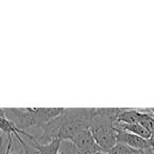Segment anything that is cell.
I'll use <instances>...</instances> for the list:
<instances>
[{"mask_svg": "<svg viewBox=\"0 0 154 154\" xmlns=\"http://www.w3.org/2000/svg\"><path fill=\"white\" fill-rule=\"evenodd\" d=\"M96 108H71L52 119L42 128L40 136L36 137L40 143H49L58 139L69 141L77 133L91 128Z\"/></svg>", "mask_w": 154, "mask_h": 154, "instance_id": "obj_1", "label": "cell"}, {"mask_svg": "<svg viewBox=\"0 0 154 154\" xmlns=\"http://www.w3.org/2000/svg\"><path fill=\"white\" fill-rule=\"evenodd\" d=\"M115 127L117 129H122V130H124V131H127V132H130V133H132V134L137 135V136L143 137V138L147 139V140L151 137V135H152V133L140 124L129 125V124L117 122V124L115 125Z\"/></svg>", "mask_w": 154, "mask_h": 154, "instance_id": "obj_8", "label": "cell"}, {"mask_svg": "<svg viewBox=\"0 0 154 154\" xmlns=\"http://www.w3.org/2000/svg\"><path fill=\"white\" fill-rule=\"evenodd\" d=\"M110 154H143V151H139V150L133 149V148L129 147L124 143H117L112 150L109 152Z\"/></svg>", "mask_w": 154, "mask_h": 154, "instance_id": "obj_9", "label": "cell"}, {"mask_svg": "<svg viewBox=\"0 0 154 154\" xmlns=\"http://www.w3.org/2000/svg\"><path fill=\"white\" fill-rule=\"evenodd\" d=\"M69 141L72 143L77 149H79L85 154H95L96 152L101 151L95 141L90 129L77 133Z\"/></svg>", "mask_w": 154, "mask_h": 154, "instance_id": "obj_4", "label": "cell"}, {"mask_svg": "<svg viewBox=\"0 0 154 154\" xmlns=\"http://www.w3.org/2000/svg\"><path fill=\"white\" fill-rule=\"evenodd\" d=\"M8 148V143H5V135L0 136V154H5Z\"/></svg>", "mask_w": 154, "mask_h": 154, "instance_id": "obj_10", "label": "cell"}, {"mask_svg": "<svg viewBox=\"0 0 154 154\" xmlns=\"http://www.w3.org/2000/svg\"><path fill=\"white\" fill-rule=\"evenodd\" d=\"M0 117H7V113H5V108H0Z\"/></svg>", "mask_w": 154, "mask_h": 154, "instance_id": "obj_11", "label": "cell"}, {"mask_svg": "<svg viewBox=\"0 0 154 154\" xmlns=\"http://www.w3.org/2000/svg\"><path fill=\"white\" fill-rule=\"evenodd\" d=\"M116 124L117 122L106 116L99 108H96L90 130L101 151L109 153L112 148L117 143L115 128Z\"/></svg>", "mask_w": 154, "mask_h": 154, "instance_id": "obj_3", "label": "cell"}, {"mask_svg": "<svg viewBox=\"0 0 154 154\" xmlns=\"http://www.w3.org/2000/svg\"><path fill=\"white\" fill-rule=\"evenodd\" d=\"M11 154H18L17 152H11Z\"/></svg>", "mask_w": 154, "mask_h": 154, "instance_id": "obj_13", "label": "cell"}, {"mask_svg": "<svg viewBox=\"0 0 154 154\" xmlns=\"http://www.w3.org/2000/svg\"><path fill=\"white\" fill-rule=\"evenodd\" d=\"M116 139H117V143H124V145H127L129 147L133 148V149L139 150V151H145V150L150 148L147 139L143 138L140 136H137L135 134H132L130 132L124 131L122 129L116 128Z\"/></svg>", "mask_w": 154, "mask_h": 154, "instance_id": "obj_5", "label": "cell"}, {"mask_svg": "<svg viewBox=\"0 0 154 154\" xmlns=\"http://www.w3.org/2000/svg\"><path fill=\"white\" fill-rule=\"evenodd\" d=\"M0 130L2 131L5 134H7L8 136H9V135H13V136H15L16 138L18 139V141L22 145V147L24 148L26 154H30L29 153V150H28V147H26V143H24V140L21 138V135L26 136L29 140H31V139L34 138L35 137L34 135L30 134V133H28L26 131L18 129L17 127H16L15 125L11 122V120L8 119V117H0Z\"/></svg>", "mask_w": 154, "mask_h": 154, "instance_id": "obj_6", "label": "cell"}, {"mask_svg": "<svg viewBox=\"0 0 154 154\" xmlns=\"http://www.w3.org/2000/svg\"><path fill=\"white\" fill-rule=\"evenodd\" d=\"M57 154H62V153H61V152H60V151H59V153H57Z\"/></svg>", "mask_w": 154, "mask_h": 154, "instance_id": "obj_14", "label": "cell"}, {"mask_svg": "<svg viewBox=\"0 0 154 154\" xmlns=\"http://www.w3.org/2000/svg\"><path fill=\"white\" fill-rule=\"evenodd\" d=\"M95 154H110V153H108V152H103V151H99V152H96Z\"/></svg>", "mask_w": 154, "mask_h": 154, "instance_id": "obj_12", "label": "cell"}, {"mask_svg": "<svg viewBox=\"0 0 154 154\" xmlns=\"http://www.w3.org/2000/svg\"><path fill=\"white\" fill-rule=\"evenodd\" d=\"M8 119L18 129L43 128L48 122L64 112V108H5Z\"/></svg>", "mask_w": 154, "mask_h": 154, "instance_id": "obj_2", "label": "cell"}, {"mask_svg": "<svg viewBox=\"0 0 154 154\" xmlns=\"http://www.w3.org/2000/svg\"><path fill=\"white\" fill-rule=\"evenodd\" d=\"M31 145L37 150L39 154H57L60 151V146H61V141L55 139L52 140L49 143H40L37 141L36 136L33 139H31Z\"/></svg>", "mask_w": 154, "mask_h": 154, "instance_id": "obj_7", "label": "cell"}]
</instances>
